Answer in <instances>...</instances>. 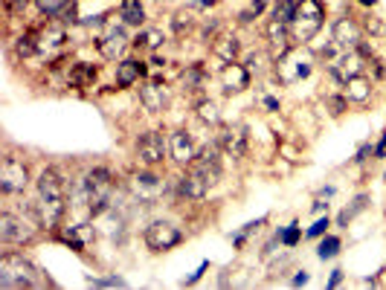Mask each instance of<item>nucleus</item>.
<instances>
[{"label":"nucleus","instance_id":"nucleus-1","mask_svg":"<svg viewBox=\"0 0 386 290\" xmlns=\"http://www.w3.org/2000/svg\"><path fill=\"white\" fill-rule=\"evenodd\" d=\"M323 18H326V6L320 4V0H302L299 9H296V18L291 21V35L294 41H313L317 38V32L323 26Z\"/></svg>","mask_w":386,"mask_h":290},{"label":"nucleus","instance_id":"nucleus-2","mask_svg":"<svg viewBox=\"0 0 386 290\" xmlns=\"http://www.w3.org/2000/svg\"><path fill=\"white\" fill-rule=\"evenodd\" d=\"M32 284H38V270L18 252H6L0 259V287H32Z\"/></svg>","mask_w":386,"mask_h":290},{"label":"nucleus","instance_id":"nucleus-3","mask_svg":"<svg viewBox=\"0 0 386 290\" xmlns=\"http://www.w3.org/2000/svg\"><path fill=\"white\" fill-rule=\"evenodd\" d=\"M128 192L136 198V200H143V203H154L166 195V180L154 171H134L131 180H128Z\"/></svg>","mask_w":386,"mask_h":290},{"label":"nucleus","instance_id":"nucleus-4","mask_svg":"<svg viewBox=\"0 0 386 290\" xmlns=\"http://www.w3.org/2000/svg\"><path fill=\"white\" fill-rule=\"evenodd\" d=\"M35 224L32 218L26 221V218H18V215H12V212H4L0 215V241L4 244H15V247H23V244H29L32 238H35Z\"/></svg>","mask_w":386,"mask_h":290},{"label":"nucleus","instance_id":"nucleus-5","mask_svg":"<svg viewBox=\"0 0 386 290\" xmlns=\"http://www.w3.org/2000/svg\"><path fill=\"white\" fill-rule=\"evenodd\" d=\"M29 186V168L18 157H4L0 163V189L4 195H23Z\"/></svg>","mask_w":386,"mask_h":290},{"label":"nucleus","instance_id":"nucleus-6","mask_svg":"<svg viewBox=\"0 0 386 290\" xmlns=\"http://www.w3.org/2000/svg\"><path fill=\"white\" fill-rule=\"evenodd\" d=\"M181 241H183V232H181V227H174L171 221H154L146 230V247L151 252H166L171 247H178Z\"/></svg>","mask_w":386,"mask_h":290},{"label":"nucleus","instance_id":"nucleus-7","mask_svg":"<svg viewBox=\"0 0 386 290\" xmlns=\"http://www.w3.org/2000/svg\"><path fill=\"white\" fill-rule=\"evenodd\" d=\"M134 151H136V160L143 163V166H160L163 160H166V154H168V142L157 134V131H149V134H143L136 139V145H134Z\"/></svg>","mask_w":386,"mask_h":290},{"label":"nucleus","instance_id":"nucleus-8","mask_svg":"<svg viewBox=\"0 0 386 290\" xmlns=\"http://www.w3.org/2000/svg\"><path fill=\"white\" fill-rule=\"evenodd\" d=\"M291 47H294V35H291V26L282 23V21H270L267 23V53H270V61L279 64L291 55Z\"/></svg>","mask_w":386,"mask_h":290},{"label":"nucleus","instance_id":"nucleus-9","mask_svg":"<svg viewBox=\"0 0 386 290\" xmlns=\"http://www.w3.org/2000/svg\"><path fill=\"white\" fill-rule=\"evenodd\" d=\"M192 171H198L209 186H215L218 180H221V154L215 145H206V149L198 151L195 163H192Z\"/></svg>","mask_w":386,"mask_h":290},{"label":"nucleus","instance_id":"nucleus-10","mask_svg":"<svg viewBox=\"0 0 386 290\" xmlns=\"http://www.w3.org/2000/svg\"><path fill=\"white\" fill-rule=\"evenodd\" d=\"M331 38H334V44L343 47V50H358V47L363 44V29H360V23H355L352 18L345 15V18H337V21H334Z\"/></svg>","mask_w":386,"mask_h":290},{"label":"nucleus","instance_id":"nucleus-11","mask_svg":"<svg viewBox=\"0 0 386 290\" xmlns=\"http://www.w3.org/2000/svg\"><path fill=\"white\" fill-rule=\"evenodd\" d=\"M168 157L178 163V166H192L195 157H198L195 139L186 131H171L168 134Z\"/></svg>","mask_w":386,"mask_h":290},{"label":"nucleus","instance_id":"nucleus-12","mask_svg":"<svg viewBox=\"0 0 386 290\" xmlns=\"http://www.w3.org/2000/svg\"><path fill=\"white\" fill-rule=\"evenodd\" d=\"M38 198L41 200H67V183L55 168H44L38 177Z\"/></svg>","mask_w":386,"mask_h":290},{"label":"nucleus","instance_id":"nucleus-13","mask_svg":"<svg viewBox=\"0 0 386 290\" xmlns=\"http://www.w3.org/2000/svg\"><path fill=\"white\" fill-rule=\"evenodd\" d=\"M139 104H143L146 111H151V114H163L166 107H168V90H166V85L146 82L143 87H139Z\"/></svg>","mask_w":386,"mask_h":290},{"label":"nucleus","instance_id":"nucleus-14","mask_svg":"<svg viewBox=\"0 0 386 290\" xmlns=\"http://www.w3.org/2000/svg\"><path fill=\"white\" fill-rule=\"evenodd\" d=\"M221 85H224V93H241V90H247L250 87V70L247 67H241L235 61H230L224 70H221Z\"/></svg>","mask_w":386,"mask_h":290},{"label":"nucleus","instance_id":"nucleus-15","mask_svg":"<svg viewBox=\"0 0 386 290\" xmlns=\"http://www.w3.org/2000/svg\"><path fill=\"white\" fill-rule=\"evenodd\" d=\"M209 192V183L198 174V171H186L183 177H178V198H186V200H203Z\"/></svg>","mask_w":386,"mask_h":290},{"label":"nucleus","instance_id":"nucleus-16","mask_svg":"<svg viewBox=\"0 0 386 290\" xmlns=\"http://www.w3.org/2000/svg\"><path fill=\"white\" fill-rule=\"evenodd\" d=\"M218 145L230 157H244L247 154V134H244V128H221Z\"/></svg>","mask_w":386,"mask_h":290},{"label":"nucleus","instance_id":"nucleus-17","mask_svg":"<svg viewBox=\"0 0 386 290\" xmlns=\"http://www.w3.org/2000/svg\"><path fill=\"white\" fill-rule=\"evenodd\" d=\"M96 238L93 224H73V227H64L58 230V241H64L67 247H73L76 252H85V244Z\"/></svg>","mask_w":386,"mask_h":290},{"label":"nucleus","instance_id":"nucleus-18","mask_svg":"<svg viewBox=\"0 0 386 290\" xmlns=\"http://www.w3.org/2000/svg\"><path fill=\"white\" fill-rule=\"evenodd\" d=\"M125 47H128V35L122 29H111L108 35H102L96 41V50L102 53V58H111V61L119 58L125 53Z\"/></svg>","mask_w":386,"mask_h":290},{"label":"nucleus","instance_id":"nucleus-19","mask_svg":"<svg viewBox=\"0 0 386 290\" xmlns=\"http://www.w3.org/2000/svg\"><path fill=\"white\" fill-rule=\"evenodd\" d=\"M146 64L143 61H134V58H125V61H119L117 64V85L119 87H131V85H136L139 79L146 76Z\"/></svg>","mask_w":386,"mask_h":290},{"label":"nucleus","instance_id":"nucleus-20","mask_svg":"<svg viewBox=\"0 0 386 290\" xmlns=\"http://www.w3.org/2000/svg\"><path fill=\"white\" fill-rule=\"evenodd\" d=\"M238 38L235 35H218V38L213 41V53L224 61V64H230V61H235L238 58Z\"/></svg>","mask_w":386,"mask_h":290},{"label":"nucleus","instance_id":"nucleus-21","mask_svg":"<svg viewBox=\"0 0 386 290\" xmlns=\"http://www.w3.org/2000/svg\"><path fill=\"white\" fill-rule=\"evenodd\" d=\"M345 96H348V102H366L372 96V82L358 72V76H352L345 82Z\"/></svg>","mask_w":386,"mask_h":290},{"label":"nucleus","instance_id":"nucleus-22","mask_svg":"<svg viewBox=\"0 0 386 290\" xmlns=\"http://www.w3.org/2000/svg\"><path fill=\"white\" fill-rule=\"evenodd\" d=\"M195 117L203 122V125H221V111H218V104L213 102V99H200L198 104H195Z\"/></svg>","mask_w":386,"mask_h":290},{"label":"nucleus","instance_id":"nucleus-23","mask_svg":"<svg viewBox=\"0 0 386 290\" xmlns=\"http://www.w3.org/2000/svg\"><path fill=\"white\" fill-rule=\"evenodd\" d=\"M163 41H166V35H163V29H143L134 38V47H139V50H157V47H163Z\"/></svg>","mask_w":386,"mask_h":290},{"label":"nucleus","instance_id":"nucleus-24","mask_svg":"<svg viewBox=\"0 0 386 290\" xmlns=\"http://www.w3.org/2000/svg\"><path fill=\"white\" fill-rule=\"evenodd\" d=\"M119 15H122V21L131 23V26H139V23L146 21V9H143V4H139V0H122Z\"/></svg>","mask_w":386,"mask_h":290},{"label":"nucleus","instance_id":"nucleus-25","mask_svg":"<svg viewBox=\"0 0 386 290\" xmlns=\"http://www.w3.org/2000/svg\"><path fill=\"white\" fill-rule=\"evenodd\" d=\"M302 0H276V6H273V21H282L291 26V21L296 18V9H299Z\"/></svg>","mask_w":386,"mask_h":290},{"label":"nucleus","instance_id":"nucleus-26","mask_svg":"<svg viewBox=\"0 0 386 290\" xmlns=\"http://www.w3.org/2000/svg\"><path fill=\"white\" fill-rule=\"evenodd\" d=\"M96 79V67L93 64H76L73 70H70V85L73 87H85Z\"/></svg>","mask_w":386,"mask_h":290},{"label":"nucleus","instance_id":"nucleus-27","mask_svg":"<svg viewBox=\"0 0 386 290\" xmlns=\"http://www.w3.org/2000/svg\"><path fill=\"white\" fill-rule=\"evenodd\" d=\"M64 29L61 26H50V29H44L41 35H38V50H55V47H61L64 44Z\"/></svg>","mask_w":386,"mask_h":290},{"label":"nucleus","instance_id":"nucleus-28","mask_svg":"<svg viewBox=\"0 0 386 290\" xmlns=\"http://www.w3.org/2000/svg\"><path fill=\"white\" fill-rule=\"evenodd\" d=\"M35 6H38L47 18H61L64 9L70 6V0H35Z\"/></svg>","mask_w":386,"mask_h":290},{"label":"nucleus","instance_id":"nucleus-29","mask_svg":"<svg viewBox=\"0 0 386 290\" xmlns=\"http://www.w3.org/2000/svg\"><path fill=\"white\" fill-rule=\"evenodd\" d=\"M203 79H206V76H203V70H200L198 64H192V67L183 70V87H186V90H198V87L203 85Z\"/></svg>","mask_w":386,"mask_h":290},{"label":"nucleus","instance_id":"nucleus-30","mask_svg":"<svg viewBox=\"0 0 386 290\" xmlns=\"http://www.w3.org/2000/svg\"><path fill=\"white\" fill-rule=\"evenodd\" d=\"M337 252H340V238L337 235H328L323 244H320V249H317V256L326 262V259H334L337 256Z\"/></svg>","mask_w":386,"mask_h":290},{"label":"nucleus","instance_id":"nucleus-31","mask_svg":"<svg viewBox=\"0 0 386 290\" xmlns=\"http://www.w3.org/2000/svg\"><path fill=\"white\" fill-rule=\"evenodd\" d=\"M264 6H267V0H250L247 9H244V12L238 15V21H241V23H250L253 18H259V15L264 12Z\"/></svg>","mask_w":386,"mask_h":290},{"label":"nucleus","instance_id":"nucleus-32","mask_svg":"<svg viewBox=\"0 0 386 290\" xmlns=\"http://www.w3.org/2000/svg\"><path fill=\"white\" fill-rule=\"evenodd\" d=\"M35 50H38V41H35V35H21L18 44H15V53H18V55H32Z\"/></svg>","mask_w":386,"mask_h":290},{"label":"nucleus","instance_id":"nucleus-33","mask_svg":"<svg viewBox=\"0 0 386 290\" xmlns=\"http://www.w3.org/2000/svg\"><path fill=\"white\" fill-rule=\"evenodd\" d=\"M326 107L331 111V117H343V111L348 107V96H326Z\"/></svg>","mask_w":386,"mask_h":290},{"label":"nucleus","instance_id":"nucleus-34","mask_svg":"<svg viewBox=\"0 0 386 290\" xmlns=\"http://www.w3.org/2000/svg\"><path fill=\"white\" fill-rule=\"evenodd\" d=\"M366 32H372V38H383L386 41V23L380 18H375V15L366 18Z\"/></svg>","mask_w":386,"mask_h":290},{"label":"nucleus","instance_id":"nucleus-35","mask_svg":"<svg viewBox=\"0 0 386 290\" xmlns=\"http://www.w3.org/2000/svg\"><path fill=\"white\" fill-rule=\"evenodd\" d=\"M279 241H282L285 247H296V244H299V227H296V224L285 227L282 232H279Z\"/></svg>","mask_w":386,"mask_h":290},{"label":"nucleus","instance_id":"nucleus-36","mask_svg":"<svg viewBox=\"0 0 386 290\" xmlns=\"http://www.w3.org/2000/svg\"><path fill=\"white\" fill-rule=\"evenodd\" d=\"M171 23H174V32L183 35V32H189V29H192V23H195V21H192V15H189V12H178Z\"/></svg>","mask_w":386,"mask_h":290},{"label":"nucleus","instance_id":"nucleus-37","mask_svg":"<svg viewBox=\"0 0 386 290\" xmlns=\"http://www.w3.org/2000/svg\"><path fill=\"white\" fill-rule=\"evenodd\" d=\"M326 230H328V218H320V221L308 230V238H320V235H326Z\"/></svg>","mask_w":386,"mask_h":290},{"label":"nucleus","instance_id":"nucleus-38","mask_svg":"<svg viewBox=\"0 0 386 290\" xmlns=\"http://www.w3.org/2000/svg\"><path fill=\"white\" fill-rule=\"evenodd\" d=\"M372 154V145H360V151H358V157H355V163H363L366 157Z\"/></svg>","mask_w":386,"mask_h":290},{"label":"nucleus","instance_id":"nucleus-39","mask_svg":"<svg viewBox=\"0 0 386 290\" xmlns=\"http://www.w3.org/2000/svg\"><path fill=\"white\" fill-rule=\"evenodd\" d=\"M375 157H386V134L380 136V142H377V149H375Z\"/></svg>","mask_w":386,"mask_h":290},{"label":"nucleus","instance_id":"nucleus-40","mask_svg":"<svg viewBox=\"0 0 386 290\" xmlns=\"http://www.w3.org/2000/svg\"><path fill=\"white\" fill-rule=\"evenodd\" d=\"M340 279H343V270H334V273H331V281H328V287H337V284H340Z\"/></svg>","mask_w":386,"mask_h":290},{"label":"nucleus","instance_id":"nucleus-41","mask_svg":"<svg viewBox=\"0 0 386 290\" xmlns=\"http://www.w3.org/2000/svg\"><path fill=\"white\" fill-rule=\"evenodd\" d=\"M305 281H308V273H305V270H302V273H296V276H294V284H305Z\"/></svg>","mask_w":386,"mask_h":290},{"label":"nucleus","instance_id":"nucleus-42","mask_svg":"<svg viewBox=\"0 0 386 290\" xmlns=\"http://www.w3.org/2000/svg\"><path fill=\"white\" fill-rule=\"evenodd\" d=\"M264 104H267V107H270V111H279V102H276V99H273V96H267V99H264Z\"/></svg>","mask_w":386,"mask_h":290},{"label":"nucleus","instance_id":"nucleus-43","mask_svg":"<svg viewBox=\"0 0 386 290\" xmlns=\"http://www.w3.org/2000/svg\"><path fill=\"white\" fill-rule=\"evenodd\" d=\"M93 284H122V279H104V281H93Z\"/></svg>","mask_w":386,"mask_h":290},{"label":"nucleus","instance_id":"nucleus-44","mask_svg":"<svg viewBox=\"0 0 386 290\" xmlns=\"http://www.w3.org/2000/svg\"><path fill=\"white\" fill-rule=\"evenodd\" d=\"M213 4H215V0H198L195 6H213Z\"/></svg>","mask_w":386,"mask_h":290},{"label":"nucleus","instance_id":"nucleus-45","mask_svg":"<svg viewBox=\"0 0 386 290\" xmlns=\"http://www.w3.org/2000/svg\"><path fill=\"white\" fill-rule=\"evenodd\" d=\"M360 4H363V6H375V4H377V0H360Z\"/></svg>","mask_w":386,"mask_h":290}]
</instances>
